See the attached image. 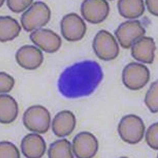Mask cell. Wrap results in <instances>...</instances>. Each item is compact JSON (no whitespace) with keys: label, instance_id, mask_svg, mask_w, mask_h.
Listing matches in <instances>:
<instances>
[{"label":"cell","instance_id":"obj_1","mask_svg":"<svg viewBox=\"0 0 158 158\" xmlns=\"http://www.w3.org/2000/svg\"><path fill=\"white\" fill-rule=\"evenodd\" d=\"M103 77L98 63L86 60L66 68L60 76L58 88L60 93L67 98L86 96L95 91Z\"/></svg>","mask_w":158,"mask_h":158},{"label":"cell","instance_id":"obj_2","mask_svg":"<svg viewBox=\"0 0 158 158\" xmlns=\"http://www.w3.org/2000/svg\"><path fill=\"white\" fill-rule=\"evenodd\" d=\"M51 17V10L47 5L36 2L23 14L21 22L24 30L30 32L46 25Z\"/></svg>","mask_w":158,"mask_h":158},{"label":"cell","instance_id":"obj_3","mask_svg":"<svg viewBox=\"0 0 158 158\" xmlns=\"http://www.w3.org/2000/svg\"><path fill=\"white\" fill-rule=\"evenodd\" d=\"M51 115L47 109L41 105L33 106L24 113L23 121L26 128L33 132L44 134L49 129Z\"/></svg>","mask_w":158,"mask_h":158},{"label":"cell","instance_id":"obj_4","mask_svg":"<svg viewBox=\"0 0 158 158\" xmlns=\"http://www.w3.org/2000/svg\"><path fill=\"white\" fill-rule=\"evenodd\" d=\"M144 124L141 118L134 114L125 115L118 124V131L121 139L130 144H135L143 137Z\"/></svg>","mask_w":158,"mask_h":158},{"label":"cell","instance_id":"obj_5","mask_svg":"<svg viewBox=\"0 0 158 158\" xmlns=\"http://www.w3.org/2000/svg\"><path fill=\"white\" fill-rule=\"evenodd\" d=\"M150 73L146 66L142 64L131 63L123 70V82L127 88L133 90L140 89L148 83Z\"/></svg>","mask_w":158,"mask_h":158},{"label":"cell","instance_id":"obj_6","mask_svg":"<svg viewBox=\"0 0 158 158\" xmlns=\"http://www.w3.org/2000/svg\"><path fill=\"white\" fill-rule=\"evenodd\" d=\"M93 48L96 56L105 61L114 60L119 52V48L114 36L105 30L97 33L94 38Z\"/></svg>","mask_w":158,"mask_h":158},{"label":"cell","instance_id":"obj_7","mask_svg":"<svg viewBox=\"0 0 158 158\" xmlns=\"http://www.w3.org/2000/svg\"><path fill=\"white\" fill-rule=\"evenodd\" d=\"M145 30L139 21L129 20L121 23L115 32L121 47L129 48L138 39L143 37Z\"/></svg>","mask_w":158,"mask_h":158},{"label":"cell","instance_id":"obj_8","mask_svg":"<svg viewBox=\"0 0 158 158\" xmlns=\"http://www.w3.org/2000/svg\"><path fill=\"white\" fill-rule=\"evenodd\" d=\"M60 27L64 38L69 41L81 40L86 31V26L84 21L74 13L68 14L63 17Z\"/></svg>","mask_w":158,"mask_h":158},{"label":"cell","instance_id":"obj_9","mask_svg":"<svg viewBox=\"0 0 158 158\" xmlns=\"http://www.w3.org/2000/svg\"><path fill=\"white\" fill-rule=\"evenodd\" d=\"M98 149V140L89 132L78 133L73 141V152L77 158H92L95 156Z\"/></svg>","mask_w":158,"mask_h":158},{"label":"cell","instance_id":"obj_10","mask_svg":"<svg viewBox=\"0 0 158 158\" xmlns=\"http://www.w3.org/2000/svg\"><path fill=\"white\" fill-rule=\"evenodd\" d=\"M110 8L104 0H86L81 6L82 16L87 22L97 24L104 21L108 16Z\"/></svg>","mask_w":158,"mask_h":158},{"label":"cell","instance_id":"obj_11","mask_svg":"<svg viewBox=\"0 0 158 158\" xmlns=\"http://www.w3.org/2000/svg\"><path fill=\"white\" fill-rule=\"evenodd\" d=\"M30 38L33 43L48 53L56 52L59 49L62 44L60 36L49 29L36 30L30 34Z\"/></svg>","mask_w":158,"mask_h":158},{"label":"cell","instance_id":"obj_12","mask_svg":"<svg viewBox=\"0 0 158 158\" xmlns=\"http://www.w3.org/2000/svg\"><path fill=\"white\" fill-rule=\"evenodd\" d=\"M17 63L24 69L34 70L40 66L44 61V56L38 48L32 45L20 48L16 54Z\"/></svg>","mask_w":158,"mask_h":158},{"label":"cell","instance_id":"obj_13","mask_svg":"<svg viewBox=\"0 0 158 158\" xmlns=\"http://www.w3.org/2000/svg\"><path fill=\"white\" fill-rule=\"evenodd\" d=\"M156 49L153 38L143 36L132 44L131 54L134 58L138 61L151 64L154 61Z\"/></svg>","mask_w":158,"mask_h":158},{"label":"cell","instance_id":"obj_14","mask_svg":"<svg viewBox=\"0 0 158 158\" xmlns=\"http://www.w3.org/2000/svg\"><path fill=\"white\" fill-rule=\"evenodd\" d=\"M21 148L23 154L26 157L39 158L44 155L46 150V144L40 135L30 133L23 139Z\"/></svg>","mask_w":158,"mask_h":158},{"label":"cell","instance_id":"obj_15","mask_svg":"<svg viewBox=\"0 0 158 158\" xmlns=\"http://www.w3.org/2000/svg\"><path fill=\"white\" fill-rule=\"evenodd\" d=\"M76 124L74 114L68 110L62 111L55 116L52 123L53 131L59 137H64L71 134Z\"/></svg>","mask_w":158,"mask_h":158},{"label":"cell","instance_id":"obj_16","mask_svg":"<svg viewBox=\"0 0 158 158\" xmlns=\"http://www.w3.org/2000/svg\"><path fill=\"white\" fill-rule=\"evenodd\" d=\"M18 106L13 97L7 94L0 96V121L9 124L16 119L18 115Z\"/></svg>","mask_w":158,"mask_h":158},{"label":"cell","instance_id":"obj_17","mask_svg":"<svg viewBox=\"0 0 158 158\" xmlns=\"http://www.w3.org/2000/svg\"><path fill=\"white\" fill-rule=\"evenodd\" d=\"M118 7L121 16L129 19L141 16L145 10L144 2L142 0H121L118 1Z\"/></svg>","mask_w":158,"mask_h":158},{"label":"cell","instance_id":"obj_18","mask_svg":"<svg viewBox=\"0 0 158 158\" xmlns=\"http://www.w3.org/2000/svg\"><path fill=\"white\" fill-rule=\"evenodd\" d=\"M0 40L2 42L13 40L19 35L21 27L14 18L9 16L0 17Z\"/></svg>","mask_w":158,"mask_h":158},{"label":"cell","instance_id":"obj_19","mask_svg":"<svg viewBox=\"0 0 158 158\" xmlns=\"http://www.w3.org/2000/svg\"><path fill=\"white\" fill-rule=\"evenodd\" d=\"M50 158H73L71 144L65 139L56 141L51 144L48 151Z\"/></svg>","mask_w":158,"mask_h":158},{"label":"cell","instance_id":"obj_20","mask_svg":"<svg viewBox=\"0 0 158 158\" xmlns=\"http://www.w3.org/2000/svg\"><path fill=\"white\" fill-rule=\"evenodd\" d=\"M158 82L152 83L146 95L145 102L150 111L153 113L158 111Z\"/></svg>","mask_w":158,"mask_h":158},{"label":"cell","instance_id":"obj_21","mask_svg":"<svg viewBox=\"0 0 158 158\" xmlns=\"http://www.w3.org/2000/svg\"><path fill=\"white\" fill-rule=\"evenodd\" d=\"M20 153L17 147L12 143L4 141L0 143V158H19Z\"/></svg>","mask_w":158,"mask_h":158},{"label":"cell","instance_id":"obj_22","mask_svg":"<svg viewBox=\"0 0 158 158\" xmlns=\"http://www.w3.org/2000/svg\"><path fill=\"white\" fill-rule=\"evenodd\" d=\"M158 123H154L147 130L145 139L147 143L153 149L158 150Z\"/></svg>","mask_w":158,"mask_h":158},{"label":"cell","instance_id":"obj_23","mask_svg":"<svg viewBox=\"0 0 158 158\" xmlns=\"http://www.w3.org/2000/svg\"><path fill=\"white\" fill-rule=\"evenodd\" d=\"M0 93L10 92L13 89L15 81L13 77L4 72L0 73Z\"/></svg>","mask_w":158,"mask_h":158},{"label":"cell","instance_id":"obj_24","mask_svg":"<svg viewBox=\"0 0 158 158\" xmlns=\"http://www.w3.org/2000/svg\"><path fill=\"white\" fill-rule=\"evenodd\" d=\"M33 1H7L8 7L15 13H20L28 8L32 3Z\"/></svg>","mask_w":158,"mask_h":158},{"label":"cell","instance_id":"obj_25","mask_svg":"<svg viewBox=\"0 0 158 158\" xmlns=\"http://www.w3.org/2000/svg\"><path fill=\"white\" fill-rule=\"evenodd\" d=\"M145 4H146L148 10L152 14L155 16H158V0L155 1H146Z\"/></svg>","mask_w":158,"mask_h":158}]
</instances>
